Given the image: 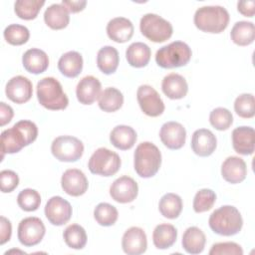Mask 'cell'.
I'll use <instances>...</instances> for the list:
<instances>
[{"label": "cell", "mask_w": 255, "mask_h": 255, "mask_svg": "<svg viewBox=\"0 0 255 255\" xmlns=\"http://www.w3.org/2000/svg\"><path fill=\"white\" fill-rule=\"evenodd\" d=\"M38 136L37 126L28 120L17 122L1 133L2 158L5 153H15L32 143Z\"/></svg>", "instance_id": "1"}, {"label": "cell", "mask_w": 255, "mask_h": 255, "mask_svg": "<svg viewBox=\"0 0 255 255\" xmlns=\"http://www.w3.org/2000/svg\"><path fill=\"white\" fill-rule=\"evenodd\" d=\"M208 224L214 233L222 236H232L242 229L243 219L236 207L223 205L211 213Z\"/></svg>", "instance_id": "2"}, {"label": "cell", "mask_w": 255, "mask_h": 255, "mask_svg": "<svg viewBox=\"0 0 255 255\" xmlns=\"http://www.w3.org/2000/svg\"><path fill=\"white\" fill-rule=\"evenodd\" d=\"M229 18L228 11L222 6H202L195 11L193 21L197 29L218 34L227 28Z\"/></svg>", "instance_id": "3"}, {"label": "cell", "mask_w": 255, "mask_h": 255, "mask_svg": "<svg viewBox=\"0 0 255 255\" xmlns=\"http://www.w3.org/2000/svg\"><path fill=\"white\" fill-rule=\"evenodd\" d=\"M161 165L159 148L149 141L140 142L133 153L134 170L140 177L149 178L157 173Z\"/></svg>", "instance_id": "4"}, {"label": "cell", "mask_w": 255, "mask_h": 255, "mask_svg": "<svg viewBox=\"0 0 255 255\" xmlns=\"http://www.w3.org/2000/svg\"><path fill=\"white\" fill-rule=\"evenodd\" d=\"M37 98L41 106L51 111L65 110L69 105L61 83L53 77H46L38 82Z\"/></svg>", "instance_id": "5"}, {"label": "cell", "mask_w": 255, "mask_h": 255, "mask_svg": "<svg viewBox=\"0 0 255 255\" xmlns=\"http://www.w3.org/2000/svg\"><path fill=\"white\" fill-rule=\"evenodd\" d=\"M191 56L192 51L186 43L174 41L156 51L155 62L161 68L173 69L188 64Z\"/></svg>", "instance_id": "6"}, {"label": "cell", "mask_w": 255, "mask_h": 255, "mask_svg": "<svg viewBox=\"0 0 255 255\" xmlns=\"http://www.w3.org/2000/svg\"><path fill=\"white\" fill-rule=\"evenodd\" d=\"M139 29L146 39L154 43H162L168 40L173 32L170 22L153 13H147L141 17Z\"/></svg>", "instance_id": "7"}, {"label": "cell", "mask_w": 255, "mask_h": 255, "mask_svg": "<svg viewBox=\"0 0 255 255\" xmlns=\"http://www.w3.org/2000/svg\"><path fill=\"white\" fill-rule=\"evenodd\" d=\"M121 164L122 160L117 152L106 147H100L91 155L88 167L94 174L112 176L119 171Z\"/></svg>", "instance_id": "8"}, {"label": "cell", "mask_w": 255, "mask_h": 255, "mask_svg": "<svg viewBox=\"0 0 255 255\" xmlns=\"http://www.w3.org/2000/svg\"><path fill=\"white\" fill-rule=\"evenodd\" d=\"M52 154L60 161L74 162L84 153L83 142L72 135H60L51 144Z\"/></svg>", "instance_id": "9"}, {"label": "cell", "mask_w": 255, "mask_h": 255, "mask_svg": "<svg viewBox=\"0 0 255 255\" xmlns=\"http://www.w3.org/2000/svg\"><path fill=\"white\" fill-rule=\"evenodd\" d=\"M46 233L43 221L38 217H26L22 219L18 225V239L20 243L26 247L39 244Z\"/></svg>", "instance_id": "10"}, {"label": "cell", "mask_w": 255, "mask_h": 255, "mask_svg": "<svg viewBox=\"0 0 255 255\" xmlns=\"http://www.w3.org/2000/svg\"><path fill=\"white\" fill-rule=\"evenodd\" d=\"M137 103L142 113L148 117H158L164 112V103L159 94L149 85H141L136 91Z\"/></svg>", "instance_id": "11"}, {"label": "cell", "mask_w": 255, "mask_h": 255, "mask_svg": "<svg viewBox=\"0 0 255 255\" xmlns=\"http://www.w3.org/2000/svg\"><path fill=\"white\" fill-rule=\"evenodd\" d=\"M45 216L49 222L56 226L67 223L72 216L73 209L69 201L61 196L51 197L45 206Z\"/></svg>", "instance_id": "12"}, {"label": "cell", "mask_w": 255, "mask_h": 255, "mask_svg": "<svg viewBox=\"0 0 255 255\" xmlns=\"http://www.w3.org/2000/svg\"><path fill=\"white\" fill-rule=\"evenodd\" d=\"M138 193L135 180L128 175L117 178L110 187L111 197L119 203H129L133 201Z\"/></svg>", "instance_id": "13"}, {"label": "cell", "mask_w": 255, "mask_h": 255, "mask_svg": "<svg viewBox=\"0 0 255 255\" xmlns=\"http://www.w3.org/2000/svg\"><path fill=\"white\" fill-rule=\"evenodd\" d=\"M5 93L10 101L16 104H24L31 99L33 86L28 78L24 76H15L6 84Z\"/></svg>", "instance_id": "14"}, {"label": "cell", "mask_w": 255, "mask_h": 255, "mask_svg": "<svg viewBox=\"0 0 255 255\" xmlns=\"http://www.w3.org/2000/svg\"><path fill=\"white\" fill-rule=\"evenodd\" d=\"M159 137L167 148L179 149L185 143L186 130L184 127L177 122H167L161 126Z\"/></svg>", "instance_id": "15"}, {"label": "cell", "mask_w": 255, "mask_h": 255, "mask_svg": "<svg viewBox=\"0 0 255 255\" xmlns=\"http://www.w3.org/2000/svg\"><path fill=\"white\" fill-rule=\"evenodd\" d=\"M61 185L67 194L71 196H80L87 191L89 182L82 170L69 168L62 175Z\"/></svg>", "instance_id": "16"}, {"label": "cell", "mask_w": 255, "mask_h": 255, "mask_svg": "<svg viewBox=\"0 0 255 255\" xmlns=\"http://www.w3.org/2000/svg\"><path fill=\"white\" fill-rule=\"evenodd\" d=\"M122 247L124 252L128 255L144 253L147 248V239L143 229L136 226L128 228L123 235Z\"/></svg>", "instance_id": "17"}, {"label": "cell", "mask_w": 255, "mask_h": 255, "mask_svg": "<svg viewBox=\"0 0 255 255\" xmlns=\"http://www.w3.org/2000/svg\"><path fill=\"white\" fill-rule=\"evenodd\" d=\"M217 146V139L214 133L207 128L196 129L191 137V148L199 156L205 157L213 153Z\"/></svg>", "instance_id": "18"}, {"label": "cell", "mask_w": 255, "mask_h": 255, "mask_svg": "<svg viewBox=\"0 0 255 255\" xmlns=\"http://www.w3.org/2000/svg\"><path fill=\"white\" fill-rule=\"evenodd\" d=\"M255 131L251 127H238L232 131V145L234 150L242 155H250L254 151Z\"/></svg>", "instance_id": "19"}, {"label": "cell", "mask_w": 255, "mask_h": 255, "mask_svg": "<svg viewBox=\"0 0 255 255\" xmlns=\"http://www.w3.org/2000/svg\"><path fill=\"white\" fill-rule=\"evenodd\" d=\"M101 82L94 76H86L80 80L76 88L78 101L83 105H92L101 95Z\"/></svg>", "instance_id": "20"}, {"label": "cell", "mask_w": 255, "mask_h": 255, "mask_svg": "<svg viewBox=\"0 0 255 255\" xmlns=\"http://www.w3.org/2000/svg\"><path fill=\"white\" fill-rule=\"evenodd\" d=\"M221 175L229 183L242 182L247 175L245 161L239 156H228L221 165Z\"/></svg>", "instance_id": "21"}, {"label": "cell", "mask_w": 255, "mask_h": 255, "mask_svg": "<svg viewBox=\"0 0 255 255\" xmlns=\"http://www.w3.org/2000/svg\"><path fill=\"white\" fill-rule=\"evenodd\" d=\"M133 31L131 21L125 17L113 18L107 24V34L109 38L117 43H125L130 40Z\"/></svg>", "instance_id": "22"}, {"label": "cell", "mask_w": 255, "mask_h": 255, "mask_svg": "<svg viewBox=\"0 0 255 255\" xmlns=\"http://www.w3.org/2000/svg\"><path fill=\"white\" fill-rule=\"evenodd\" d=\"M161 90L167 98L171 100H179L186 96L188 92V85L181 75L171 73L163 78Z\"/></svg>", "instance_id": "23"}, {"label": "cell", "mask_w": 255, "mask_h": 255, "mask_svg": "<svg viewBox=\"0 0 255 255\" xmlns=\"http://www.w3.org/2000/svg\"><path fill=\"white\" fill-rule=\"evenodd\" d=\"M24 69L31 74H41L49 67V58L43 50L32 48L27 50L22 57Z\"/></svg>", "instance_id": "24"}, {"label": "cell", "mask_w": 255, "mask_h": 255, "mask_svg": "<svg viewBox=\"0 0 255 255\" xmlns=\"http://www.w3.org/2000/svg\"><path fill=\"white\" fill-rule=\"evenodd\" d=\"M44 21L53 30L64 29L70 22L69 11L62 3H54L45 10Z\"/></svg>", "instance_id": "25"}, {"label": "cell", "mask_w": 255, "mask_h": 255, "mask_svg": "<svg viewBox=\"0 0 255 255\" xmlns=\"http://www.w3.org/2000/svg\"><path fill=\"white\" fill-rule=\"evenodd\" d=\"M136 138L135 130L131 127L125 125L115 127L110 133V140L112 144L122 150L131 148L134 145Z\"/></svg>", "instance_id": "26"}, {"label": "cell", "mask_w": 255, "mask_h": 255, "mask_svg": "<svg viewBox=\"0 0 255 255\" xmlns=\"http://www.w3.org/2000/svg\"><path fill=\"white\" fill-rule=\"evenodd\" d=\"M58 69L67 78H76L83 70V57L77 51L63 54L58 61Z\"/></svg>", "instance_id": "27"}, {"label": "cell", "mask_w": 255, "mask_h": 255, "mask_svg": "<svg viewBox=\"0 0 255 255\" xmlns=\"http://www.w3.org/2000/svg\"><path fill=\"white\" fill-rule=\"evenodd\" d=\"M206 243L205 234L196 226L188 227L182 235V247L189 254H199L204 250Z\"/></svg>", "instance_id": "28"}, {"label": "cell", "mask_w": 255, "mask_h": 255, "mask_svg": "<svg viewBox=\"0 0 255 255\" xmlns=\"http://www.w3.org/2000/svg\"><path fill=\"white\" fill-rule=\"evenodd\" d=\"M150 48L142 42L131 43L126 51V58L128 63L134 68L145 67L150 60Z\"/></svg>", "instance_id": "29"}, {"label": "cell", "mask_w": 255, "mask_h": 255, "mask_svg": "<svg viewBox=\"0 0 255 255\" xmlns=\"http://www.w3.org/2000/svg\"><path fill=\"white\" fill-rule=\"evenodd\" d=\"M120 57L118 50L113 46H104L97 55V66L106 75L114 74L119 66Z\"/></svg>", "instance_id": "30"}, {"label": "cell", "mask_w": 255, "mask_h": 255, "mask_svg": "<svg viewBox=\"0 0 255 255\" xmlns=\"http://www.w3.org/2000/svg\"><path fill=\"white\" fill-rule=\"evenodd\" d=\"M177 238V230L172 224L162 223L155 226L152 233V242L157 249L171 247Z\"/></svg>", "instance_id": "31"}, {"label": "cell", "mask_w": 255, "mask_h": 255, "mask_svg": "<svg viewBox=\"0 0 255 255\" xmlns=\"http://www.w3.org/2000/svg\"><path fill=\"white\" fill-rule=\"evenodd\" d=\"M231 40L238 46H247L253 43L255 39V27L252 22L238 21L230 32Z\"/></svg>", "instance_id": "32"}, {"label": "cell", "mask_w": 255, "mask_h": 255, "mask_svg": "<svg viewBox=\"0 0 255 255\" xmlns=\"http://www.w3.org/2000/svg\"><path fill=\"white\" fill-rule=\"evenodd\" d=\"M182 199L178 194L165 193L158 203V209L161 215L168 219L177 218L182 211Z\"/></svg>", "instance_id": "33"}, {"label": "cell", "mask_w": 255, "mask_h": 255, "mask_svg": "<svg viewBox=\"0 0 255 255\" xmlns=\"http://www.w3.org/2000/svg\"><path fill=\"white\" fill-rule=\"evenodd\" d=\"M123 104L124 96L122 92L113 87L105 89L99 97V107L102 111L107 113H113L120 110Z\"/></svg>", "instance_id": "34"}, {"label": "cell", "mask_w": 255, "mask_h": 255, "mask_svg": "<svg viewBox=\"0 0 255 255\" xmlns=\"http://www.w3.org/2000/svg\"><path fill=\"white\" fill-rule=\"evenodd\" d=\"M63 238L68 247L83 249L87 244L86 230L79 224H71L63 232Z\"/></svg>", "instance_id": "35"}, {"label": "cell", "mask_w": 255, "mask_h": 255, "mask_svg": "<svg viewBox=\"0 0 255 255\" xmlns=\"http://www.w3.org/2000/svg\"><path fill=\"white\" fill-rule=\"evenodd\" d=\"M44 4V0H18L14 4V11L23 20H33Z\"/></svg>", "instance_id": "36"}, {"label": "cell", "mask_w": 255, "mask_h": 255, "mask_svg": "<svg viewBox=\"0 0 255 255\" xmlns=\"http://www.w3.org/2000/svg\"><path fill=\"white\" fill-rule=\"evenodd\" d=\"M94 217L100 225L112 226L117 222L119 212L114 205L107 202H101L94 209Z\"/></svg>", "instance_id": "37"}, {"label": "cell", "mask_w": 255, "mask_h": 255, "mask_svg": "<svg viewBox=\"0 0 255 255\" xmlns=\"http://www.w3.org/2000/svg\"><path fill=\"white\" fill-rule=\"evenodd\" d=\"M4 38L7 43L14 45V46H20L25 43L30 38V32L27 27L20 25V24H10L8 25L3 32Z\"/></svg>", "instance_id": "38"}, {"label": "cell", "mask_w": 255, "mask_h": 255, "mask_svg": "<svg viewBox=\"0 0 255 255\" xmlns=\"http://www.w3.org/2000/svg\"><path fill=\"white\" fill-rule=\"evenodd\" d=\"M17 203L24 211H35L41 204V195L35 189L26 188L19 192L17 196Z\"/></svg>", "instance_id": "39"}, {"label": "cell", "mask_w": 255, "mask_h": 255, "mask_svg": "<svg viewBox=\"0 0 255 255\" xmlns=\"http://www.w3.org/2000/svg\"><path fill=\"white\" fill-rule=\"evenodd\" d=\"M235 113L243 119H251L255 115V100L252 94H241L234 102Z\"/></svg>", "instance_id": "40"}, {"label": "cell", "mask_w": 255, "mask_h": 255, "mask_svg": "<svg viewBox=\"0 0 255 255\" xmlns=\"http://www.w3.org/2000/svg\"><path fill=\"white\" fill-rule=\"evenodd\" d=\"M216 201V194L212 189L203 188L196 192L193 198V210L202 213L210 210Z\"/></svg>", "instance_id": "41"}, {"label": "cell", "mask_w": 255, "mask_h": 255, "mask_svg": "<svg viewBox=\"0 0 255 255\" xmlns=\"http://www.w3.org/2000/svg\"><path fill=\"white\" fill-rule=\"evenodd\" d=\"M209 122L217 130H226L233 123V116L229 110L219 107L210 113Z\"/></svg>", "instance_id": "42"}, {"label": "cell", "mask_w": 255, "mask_h": 255, "mask_svg": "<svg viewBox=\"0 0 255 255\" xmlns=\"http://www.w3.org/2000/svg\"><path fill=\"white\" fill-rule=\"evenodd\" d=\"M210 255H242L243 249L235 242H219L212 245Z\"/></svg>", "instance_id": "43"}, {"label": "cell", "mask_w": 255, "mask_h": 255, "mask_svg": "<svg viewBox=\"0 0 255 255\" xmlns=\"http://www.w3.org/2000/svg\"><path fill=\"white\" fill-rule=\"evenodd\" d=\"M1 191L3 193L12 192L19 184L18 174L10 169H4L0 172Z\"/></svg>", "instance_id": "44"}, {"label": "cell", "mask_w": 255, "mask_h": 255, "mask_svg": "<svg viewBox=\"0 0 255 255\" xmlns=\"http://www.w3.org/2000/svg\"><path fill=\"white\" fill-rule=\"evenodd\" d=\"M12 234L11 222L4 216L0 218V244L3 245L10 240Z\"/></svg>", "instance_id": "45"}, {"label": "cell", "mask_w": 255, "mask_h": 255, "mask_svg": "<svg viewBox=\"0 0 255 255\" xmlns=\"http://www.w3.org/2000/svg\"><path fill=\"white\" fill-rule=\"evenodd\" d=\"M14 116L13 109L4 102L0 103V126L3 127L11 122Z\"/></svg>", "instance_id": "46"}, {"label": "cell", "mask_w": 255, "mask_h": 255, "mask_svg": "<svg viewBox=\"0 0 255 255\" xmlns=\"http://www.w3.org/2000/svg\"><path fill=\"white\" fill-rule=\"evenodd\" d=\"M237 10L243 16L253 17L254 13H255V2L253 0L239 1L237 3Z\"/></svg>", "instance_id": "47"}, {"label": "cell", "mask_w": 255, "mask_h": 255, "mask_svg": "<svg viewBox=\"0 0 255 255\" xmlns=\"http://www.w3.org/2000/svg\"><path fill=\"white\" fill-rule=\"evenodd\" d=\"M62 4L68 9L69 12L72 13H78L80 11H83L87 5V1H67L63 0Z\"/></svg>", "instance_id": "48"}]
</instances>
